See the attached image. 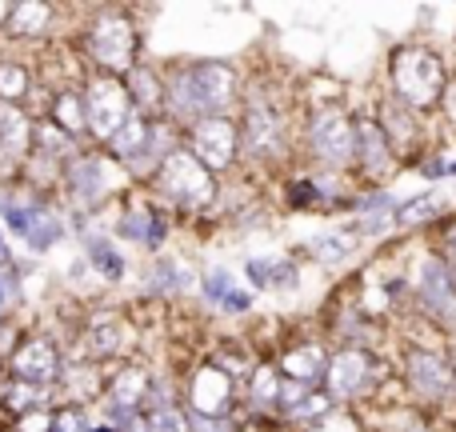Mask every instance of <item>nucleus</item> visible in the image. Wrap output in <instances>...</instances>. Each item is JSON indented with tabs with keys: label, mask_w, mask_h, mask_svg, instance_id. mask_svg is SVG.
<instances>
[{
	"label": "nucleus",
	"mask_w": 456,
	"mask_h": 432,
	"mask_svg": "<svg viewBox=\"0 0 456 432\" xmlns=\"http://www.w3.org/2000/svg\"><path fill=\"white\" fill-rule=\"evenodd\" d=\"M232 88H236V77L228 64H216V61L189 64V69H176L173 85H168V109H173L176 120L200 125V120L221 117L228 109Z\"/></svg>",
	"instance_id": "obj_1"
},
{
	"label": "nucleus",
	"mask_w": 456,
	"mask_h": 432,
	"mask_svg": "<svg viewBox=\"0 0 456 432\" xmlns=\"http://www.w3.org/2000/svg\"><path fill=\"white\" fill-rule=\"evenodd\" d=\"M393 88L409 109H436L444 96V64L433 48H396L393 53Z\"/></svg>",
	"instance_id": "obj_2"
},
{
	"label": "nucleus",
	"mask_w": 456,
	"mask_h": 432,
	"mask_svg": "<svg viewBox=\"0 0 456 432\" xmlns=\"http://www.w3.org/2000/svg\"><path fill=\"white\" fill-rule=\"evenodd\" d=\"M85 120L96 141L109 144L133 120V93L120 77H96L85 85Z\"/></svg>",
	"instance_id": "obj_3"
},
{
	"label": "nucleus",
	"mask_w": 456,
	"mask_h": 432,
	"mask_svg": "<svg viewBox=\"0 0 456 432\" xmlns=\"http://www.w3.org/2000/svg\"><path fill=\"white\" fill-rule=\"evenodd\" d=\"M152 189L165 192V197H173L176 205H184V208H200V205L213 200V173H208L192 152L176 149V152L165 157V165H157V173H152Z\"/></svg>",
	"instance_id": "obj_4"
},
{
	"label": "nucleus",
	"mask_w": 456,
	"mask_h": 432,
	"mask_svg": "<svg viewBox=\"0 0 456 432\" xmlns=\"http://www.w3.org/2000/svg\"><path fill=\"white\" fill-rule=\"evenodd\" d=\"M88 53H93V61L104 69V77L133 72V64H136V29L128 24V16H120V12L96 16L93 29H88Z\"/></svg>",
	"instance_id": "obj_5"
},
{
	"label": "nucleus",
	"mask_w": 456,
	"mask_h": 432,
	"mask_svg": "<svg viewBox=\"0 0 456 432\" xmlns=\"http://www.w3.org/2000/svg\"><path fill=\"white\" fill-rule=\"evenodd\" d=\"M308 144L324 165H348L356 160V125L340 109H324L308 125Z\"/></svg>",
	"instance_id": "obj_6"
},
{
	"label": "nucleus",
	"mask_w": 456,
	"mask_h": 432,
	"mask_svg": "<svg viewBox=\"0 0 456 432\" xmlns=\"http://www.w3.org/2000/svg\"><path fill=\"white\" fill-rule=\"evenodd\" d=\"M236 144H240L236 125H228L224 117H208V120H200V125H192V149L189 152L208 168V173H213V168L224 173L236 157Z\"/></svg>",
	"instance_id": "obj_7"
},
{
	"label": "nucleus",
	"mask_w": 456,
	"mask_h": 432,
	"mask_svg": "<svg viewBox=\"0 0 456 432\" xmlns=\"http://www.w3.org/2000/svg\"><path fill=\"white\" fill-rule=\"evenodd\" d=\"M372 385V356L364 348H340L329 361V372H324V393L329 396H361L364 388Z\"/></svg>",
	"instance_id": "obj_8"
},
{
	"label": "nucleus",
	"mask_w": 456,
	"mask_h": 432,
	"mask_svg": "<svg viewBox=\"0 0 456 432\" xmlns=\"http://www.w3.org/2000/svg\"><path fill=\"white\" fill-rule=\"evenodd\" d=\"M228 401H232V380H228V372L216 369V364H205L189 385L192 417H224Z\"/></svg>",
	"instance_id": "obj_9"
},
{
	"label": "nucleus",
	"mask_w": 456,
	"mask_h": 432,
	"mask_svg": "<svg viewBox=\"0 0 456 432\" xmlns=\"http://www.w3.org/2000/svg\"><path fill=\"white\" fill-rule=\"evenodd\" d=\"M281 136H284V125H281V112L276 109L252 104V109L244 112L240 144L248 157H276V152H281Z\"/></svg>",
	"instance_id": "obj_10"
},
{
	"label": "nucleus",
	"mask_w": 456,
	"mask_h": 432,
	"mask_svg": "<svg viewBox=\"0 0 456 432\" xmlns=\"http://www.w3.org/2000/svg\"><path fill=\"white\" fill-rule=\"evenodd\" d=\"M409 380L417 393H425L428 401H441V396L452 393L456 385V372L449 369V361H444L441 353H428V348H417V353H409Z\"/></svg>",
	"instance_id": "obj_11"
},
{
	"label": "nucleus",
	"mask_w": 456,
	"mask_h": 432,
	"mask_svg": "<svg viewBox=\"0 0 456 432\" xmlns=\"http://www.w3.org/2000/svg\"><path fill=\"white\" fill-rule=\"evenodd\" d=\"M12 372H16V380L48 388L61 377V356H56V348L48 340H20L12 353Z\"/></svg>",
	"instance_id": "obj_12"
},
{
	"label": "nucleus",
	"mask_w": 456,
	"mask_h": 432,
	"mask_svg": "<svg viewBox=\"0 0 456 432\" xmlns=\"http://www.w3.org/2000/svg\"><path fill=\"white\" fill-rule=\"evenodd\" d=\"M64 184H69V192L77 197V205H101L112 189V168L104 165L101 157H77L69 165Z\"/></svg>",
	"instance_id": "obj_13"
},
{
	"label": "nucleus",
	"mask_w": 456,
	"mask_h": 432,
	"mask_svg": "<svg viewBox=\"0 0 456 432\" xmlns=\"http://www.w3.org/2000/svg\"><path fill=\"white\" fill-rule=\"evenodd\" d=\"M420 300L433 316H444V321H456V276L444 260H425L420 268Z\"/></svg>",
	"instance_id": "obj_14"
},
{
	"label": "nucleus",
	"mask_w": 456,
	"mask_h": 432,
	"mask_svg": "<svg viewBox=\"0 0 456 432\" xmlns=\"http://www.w3.org/2000/svg\"><path fill=\"white\" fill-rule=\"evenodd\" d=\"M8 228L16 236L28 240V249H48L53 240H61V220H56L48 208H8Z\"/></svg>",
	"instance_id": "obj_15"
},
{
	"label": "nucleus",
	"mask_w": 456,
	"mask_h": 432,
	"mask_svg": "<svg viewBox=\"0 0 456 432\" xmlns=\"http://www.w3.org/2000/svg\"><path fill=\"white\" fill-rule=\"evenodd\" d=\"M281 372L289 380H300V385L313 388L316 380H324V372H329V356H324V348H316V345L289 348V353L281 356Z\"/></svg>",
	"instance_id": "obj_16"
},
{
	"label": "nucleus",
	"mask_w": 456,
	"mask_h": 432,
	"mask_svg": "<svg viewBox=\"0 0 456 432\" xmlns=\"http://www.w3.org/2000/svg\"><path fill=\"white\" fill-rule=\"evenodd\" d=\"M356 157L364 160V168H369L372 176L385 173V168L393 165V141L385 136V128L372 125V120H361V125H356Z\"/></svg>",
	"instance_id": "obj_17"
},
{
	"label": "nucleus",
	"mask_w": 456,
	"mask_h": 432,
	"mask_svg": "<svg viewBox=\"0 0 456 432\" xmlns=\"http://www.w3.org/2000/svg\"><path fill=\"white\" fill-rule=\"evenodd\" d=\"M28 141H32L28 117H24L16 104H0V157H8V160L24 157Z\"/></svg>",
	"instance_id": "obj_18"
},
{
	"label": "nucleus",
	"mask_w": 456,
	"mask_h": 432,
	"mask_svg": "<svg viewBox=\"0 0 456 432\" xmlns=\"http://www.w3.org/2000/svg\"><path fill=\"white\" fill-rule=\"evenodd\" d=\"M48 20H53V4H12L4 29L12 37H37V32L48 29Z\"/></svg>",
	"instance_id": "obj_19"
},
{
	"label": "nucleus",
	"mask_w": 456,
	"mask_h": 432,
	"mask_svg": "<svg viewBox=\"0 0 456 432\" xmlns=\"http://www.w3.org/2000/svg\"><path fill=\"white\" fill-rule=\"evenodd\" d=\"M149 136H152V125H144L141 117H133L109 141V149H112V157H120V160H136V157H144V152H149Z\"/></svg>",
	"instance_id": "obj_20"
},
{
	"label": "nucleus",
	"mask_w": 456,
	"mask_h": 432,
	"mask_svg": "<svg viewBox=\"0 0 456 432\" xmlns=\"http://www.w3.org/2000/svg\"><path fill=\"white\" fill-rule=\"evenodd\" d=\"M149 393H152V385L144 380V372H136V369L120 372V377L112 380V401L120 404V412H136V404L149 401Z\"/></svg>",
	"instance_id": "obj_21"
},
{
	"label": "nucleus",
	"mask_w": 456,
	"mask_h": 432,
	"mask_svg": "<svg viewBox=\"0 0 456 432\" xmlns=\"http://www.w3.org/2000/svg\"><path fill=\"white\" fill-rule=\"evenodd\" d=\"M248 276L260 289H292L297 284V268L289 260H248Z\"/></svg>",
	"instance_id": "obj_22"
},
{
	"label": "nucleus",
	"mask_w": 456,
	"mask_h": 432,
	"mask_svg": "<svg viewBox=\"0 0 456 432\" xmlns=\"http://www.w3.org/2000/svg\"><path fill=\"white\" fill-rule=\"evenodd\" d=\"M128 93L141 109H165L168 104V88H160V80L152 77L149 69H133V80H128Z\"/></svg>",
	"instance_id": "obj_23"
},
{
	"label": "nucleus",
	"mask_w": 456,
	"mask_h": 432,
	"mask_svg": "<svg viewBox=\"0 0 456 432\" xmlns=\"http://www.w3.org/2000/svg\"><path fill=\"white\" fill-rule=\"evenodd\" d=\"M53 117H56V125H61L64 133H80V128H88V120H85V93H61L53 101Z\"/></svg>",
	"instance_id": "obj_24"
},
{
	"label": "nucleus",
	"mask_w": 456,
	"mask_h": 432,
	"mask_svg": "<svg viewBox=\"0 0 456 432\" xmlns=\"http://www.w3.org/2000/svg\"><path fill=\"white\" fill-rule=\"evenodd\" d=\"M144 425H149V432H192L189 412L173 409V404H152L144 412Z\"/></svg>",
	"instance_id": "obj_25"
},
{
	"label": "nucleus",
	"mask_w": 456,
	"mask_h": 432,
	"mask_svg": "<svg viewBox=\"0 0 456 432\" xmlns=\"http://www.w3.org/2000/svg\"><path fill=\"white\" fill-rule=\"evenodd\" d=\"M205 292L213 300H221L224 308H232V313H240V308H248V292H240L232 281H228V273H208L205 281Z\"/></svg>",
	"instance_id": "obj_26"
},
{
	"label": "nucleus",
	"mask_w": 456,
	"mask_h": 432,
	"mask_svg": "<svg viewBox=\"0 0 456 432\" xmlns=\"http://www.w3.org/2000/svg\"><path fill=\"white\" fill-rule=\"evenodd\" d=\"M88 260H93V265L101 268L109 281H120V273H125V260L112 252L109 240H88Z\"/></svg>",
	"instance_id": "obj_27"
},
{
	"label": "nucleus",
	"mask_w": 456,
	"mask_h": 432,
	"mask_svg": "<svg viewBox=\"0 0 456 432\" xmlns=\"http://www.w3.org/2000/svg\"><path fill=\"white\" fill-rule=\"evenodd\" d=\"M40 401H45V388L40 385L12 380V385H8V396H4V409L8 412H24V409H32V404H40Z\"/></svg>",
	"instance_id": "obj_28"
},
{
	"label": "nucleus",
	"mask_w": 456,
	"mask_h": 432,
	"mask_svg": "<svg viewBox=\"0 0 456 432\" xmlns=\"http://www.w3.org/2000/svg\"><path fill=\"white\" fill-rule=\"evenodd\" d=\"M24 93H28V72H24V64L4 61L0 64V96H4V101H20Z\"/></svg>",
	"instance_id": "obj_29"
},
{
	"label": "nucleus",
	"mask_w": 456,
	"mask_h": 432,
	"mask_svg": "<svg viewBox=\"0 0 456 432\" xmlns=\"http://www.w3.org/2000/svg\"><path fill=\"white\" fill-rule=\"evenodd\" d=\"M120 232L136 236V240H144V244H160V240H165V224H160L157 216H128L125 224H120Z\"/></svg>",
	"instance_id": "obj_30"
},
{
	"label": "nucleus",
	"mask_w": 456,
	"mask_h": 432,
	"mask_svg": "<svg viewBox=\"0 0 456 432\" xmlns=\"http://www.w3.org/2000/svg\"><path fill=\"white\" fill-rule=\"evenodd\" d=\"M88 340L96 345V353H117V348H125V329H120V321H104L88 332Z\"/></svg>",
	"instance_id": "obj_31"
},
{
	"label": "nucleus",
	"mask_w": 456,
	"mask_h": 432,
	"mask_svg": "<svg viewBox=\"0 0 456 432\" xmlns=\"http://www.w3.org/2000/svg\"><path fill=\"white\" fill-rule=\"evenodd\" d=\"M308 432H361V425L353 417H345V412H329L321 425H313Z\"/></svg>",
	"instance_id": "obj_32"
},
{
	"label": "nucleus",
	"mask_w": 456,
	"mask_h": 432,
	"mask_svg": "<svg viewBox=\"0 0 456 432\" xmlns=\"http://www.w3.org/2000/svg\"><path fill=\"white\" fill-rule=\"evenodd\" d=\"M192 432H232L224 417H192Z\"/></svg>",
	"instance_id": "obj_33"
},
{
	"label": "nucleus",
	"mask_w": 456,
	"mask_h": 432,
	"mask_svg": "<svg viewBox=\"0 0 456 432\" xmlns=\"http://www.w3.org/2000/svg\"><path fill=\"white\" fill-rule=\"evenodd\" d=\"M4 297H8V289H4V276H0V305H4Z\"/></svg>",
	"instance_id": "obj_34"
},
{
	"label": "nucleus",
	"mask_w": 456,
	"mask_h": 432,
	"mask_svg": "<svg viewBox=\"0 0 456 432\" xmlns=\"http://www.w3.org/2000/svg\"><path fill=\"white\" fill-rule=\"evenodd\" d=\"M4 432H24V428H20V425H12V428H4Z\"/></svg>",
	"instance_id": "obj_35"
}]
</instances>
